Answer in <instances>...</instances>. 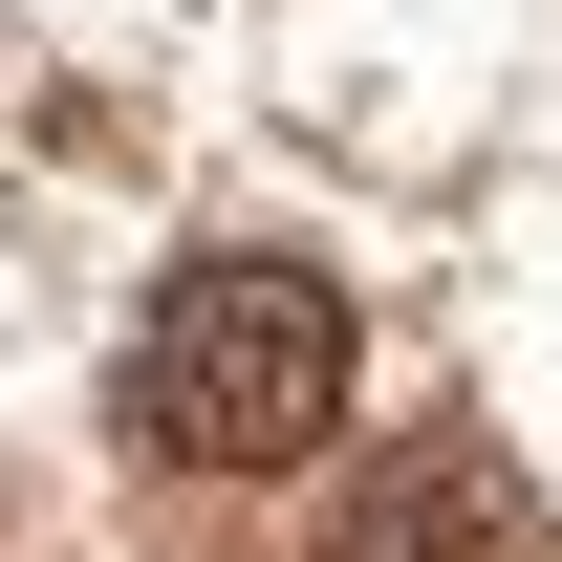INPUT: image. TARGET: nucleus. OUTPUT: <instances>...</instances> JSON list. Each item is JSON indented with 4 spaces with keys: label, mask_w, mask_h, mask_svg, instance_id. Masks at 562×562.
<instances>
[{
    "label": "nucleus",
    "mask_w": 562,
    "mask_h": 562,
    "mask_svg": "<svg viewBox=\"0 0 562 562\" xmlns=\"http://www.w3.org/2000/svg\"><path fill=\"white\" fill-rule=\"evenodd\" d=\"M131 432L195 476H281L303 432H347V281L303 260H195L131 347Z\"/></svg>",
    "instance_id": "nucleus-1"
},
{
    "label": "nucleus",
    "mask_w": 562,
    "mask_h": 562,
    "mask_svg": "<svg viewBox=\"0 0 562 562\" xmlns=\"http://www.w3.org/2000/svg\"><path fill=\"white\" fill-rule=\"evenodd\" d=\"M325 562H541V476L497 432H368V476L325 497Z\"/></svg>",
    "instance_id": "nucleus-2"
}]
</instances>
